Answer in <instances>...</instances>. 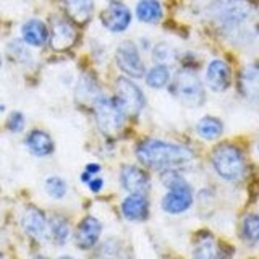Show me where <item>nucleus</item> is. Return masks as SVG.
Returning a JSON list of instances; mask_svg holds the SVG:
<instances>
[{
	"mask_svg": "<svg viewBox=\"0 0 259 259\" xmlns=\"http://www.w3.org/2000/svg\"><path fill=\"white\" fill-rule=\"evenodd\" d=\"M136 156L143 165L156 170H170L193 160V152L180 144L160 140H146L138 144Z\"/></svg>",
	"mask_w": 259,
	"mask_h": 259,
	"instance_id": "1",
	"label": "nucleus"
},
{
	"mask_svg": "<svg viewBox=\"0 0 259 259\" xmlns=\"http://www.w3.org/2000/svg\"><path fill=\"white\" fill-rule=\"evenodd\" d=\"M253 13L254 7L249 0H212L206 8L209 20L225 31L238 29Z\"/></svg>",
	"mask_w": 259,
	"mask_h": 259,
	"instance_id": "2",
	"label": "nucleus"
},
{
	"mask_svg": "<svg viewBox=\"0 0 259 259\" xmlns=\"http://www.w3.org/2000/svg\"><path fill=\"white\" fill-rule=\"evenodd\" d=\"M212 167L227 182H238L245 175L246 164L241 151L233 144H221L212 152Z\"/></svg>",
	"mask_w": 259,
	"mask_h": 259,
	"instance_id": "3",
	"label": "nucleus"
},
{
	"mask_svg": "<svg viewBox=\"0 0 259 259\" xmlns=\"http://www.w3.org/2000/svg\"><path fill=\"white\" fill-rule=\"evenodd\" d=\"M172 94L186 107H201L204 104L206 94L198 75L191 70H182L177 73L172 83Z\"/></svg>",
	"mask_w": 259,
	"mask_h": 259,
	"instance_id": "4",
	"label": "nucleus"
},
{
	"mask_svg": "<svg viewBox=\"0 0 259 259\" xmlns=\"http://www.w3.org/2000/svg\"><path fill=\"white\" fill-rule=\"evenodd\" d=\"M94 107V115L97 126L104 135H115L120 132L121 126L125 123L126 113L121 109L117 99H107V97H101L97 99Z\"/></svg>",
	"mask_w": 259,
	"mask_h": 259,
	"instance_id": "5",
	"label": "nucleus"
},
{
	"mask_svg": "<svg viewBox=\"0 0 259 259\" xmlns=\"http://www.w3.org/2000/svg\"><path fill=\"white\" fill-rule=\"evenodd\" d=\"M115 88H117L115 99L118 101V104L125 110L126 115H138L143 110L146 102L143 91L138 88V84L128 78H118Z\"/></svg>",
	"mask_w": 259,
	"mask_h": 259,
	"instance_id": "6",
	"label": "nucleus"
},
{
	"mask_svg": "<svg viewBox=\"0 0 259 259\" xmlns=\"http://www.w3.org/2000/svg\"><path fill=\"white\" fill-rule=\"evenodd\" d=\"M115 60H117L118 68L123 73H126L128 76H132V78L144 76V73H146L144 63L141 60V55L136 44H133L132 40H123V42L117 47Z\"/></svg>",
	"mask_w": 259,
	"mask_h": 259,
	"instance_id": "7",
	"label": "nucleus"
},
{
	"mask_svg": "<svg viewBox=\"0 0 259 259\" xmlns=\"http://www.w3.org/2000/svg\"><path fill=\"white\" fill-rule=\"evenodd\" d=\"M193 204V191L185 180L170 186L167 194L162 199V209L168 214H182Z\"/></svg>",
	"mask_w": 259,
	"mask_h": 259,
	"instance_id": "8",
	"label": "nucleus"
},
{
	"mask_svg": "<svg viewBox=\"0 0 259 259\" xmlns=\"http://www.w3.org/2000/svg\"><path fill=\"white\" fill-rule=\"evenodd\" d=\"M101 21L105 29L110 32H123L132 23V12L120 2L110 4L101 15Z\"/></svg>",
	"mask_w": 259,
	"mask_h": 259,
	"instance_id": "9",
	"label": "nucleus"
},
{
	"mask_svg": "<svg viewBox=\"0 0 259 259\" xmlns=\"http://www.w3.org/2000/svg\"><path fill=\"white\" fill-rule=\"evenodd\" d=\"M51 46L54 51L63 52L68 51L73 44L76 42V29L75 26L63 18H55L52 21V31H51Z\"/></svg>",
	"mask_w": 259,
	"mask_h": 259,
	"instance_id": "10",
	"label": "nucleus"
},
{
	"mask_svg": "<svg viewBox=\"0 0 259 259\" xmlns=\"http://www.w3.org/2000/svg\"><path fill=\"white\" fill-rule=\"evenodd\" d=\"M206 83L215 93H224L232 84V71L230 67L224 60L215 59L207 65L206 70Z\"/></svg>",
	"mask_w": 259,
	"mask_h": 259,
	"instance_id": "11",
	"label": "nucleus"
},
{
	"mask_svg": "<svg viewBox=\"0 0 259 259\" xmlns=\"http://www.w3.org/2000/svg\"><path fill=\"white\" fill-rule=\"evenodd\" d=\"M102 233V224L97 221L96 217L88 215L83 221L78 224L76 229V245L81 249H91L97 241H99V237Z\"/></svg>",
	"mask_w": 259,
	"mask_h": 259,
	"instance_id": "12",
	"label": "nucleus"
},
{
	"mask_svg": "<svg viewBox=\"0 0 259 259\" xmlns=\"http://www.w3.org/2000/svg\"><path fill=\"white\" fill-rule=\"evenodd\" d=\"M121 186L130 194H144L149 190V178L144 170L135 165H125L120 172Z\"/></svg>",
	"mask_w": 259,
	"mask_h": 259,
	"instance_id": "13",
	"label": "nucleus"
},
{
	"mask_svg": "<svg viewBox=\"0 0 259 259\" xmlns=\"http://www.w3.org/2000/svg\"><path fill=\"white\" fill-rule=\"evenodd\" d=\"M23 229L29 237L32 238H46V235L49 232V222L44 215L42 210H39L37 207H28L23 214Z\"/></svg>",
	"mask_w": 259,
	"mask_h": 259,
	"instance_id": "14",
	"label": "nucleus"
},
{
	"mask_svg": "<svg viewBox=\"0 0 259 259\" xmlns=\"http://www.w3.org/2000/svg\"><path fill=\"white\" fill-rule=\"evenodd\" d=\"M121 214L132 222H141L144 219H148L149 202L144 194H130L121 202Z\"/></svg>",
	"mask_w": 259,
	"mask_h": 259,
	"instance_id": "15",
	"label": "nucleus"
},
{
	"mask_svg": "<svg viewBox=\"0 0 259 259\" xmlns=\"http://www.w3.org/2000/svg\"><path fill=\"white\" fill-rule=\"evenodd\" d=\"M240 91L251 101H259V65H249L240 75Z\"/></svg>",
	"mask_w": 259,
	"mask_h": 259,
	"instance_id": "16",
	"label": "nucleus"
},
{
	"mask_svg": "<svg viewBox=\"0 0 259 259\" xmlns=\"http://www.w3.org/2000/svg\"><path fill=\"white\" fill-rule=\"evenodd\" d=\"M21 34L24 42L32 47H40L47 42L49 39V29L40 20H29L23 24Z\"/></svg>",
	"mask_w": 259,
	"mask_h": 259,
	"instance_id": "17",
	"label": "nucleus"
},
{
	"mask_svg": "<svg viewBox=\"0 0 259 259\" xmlns=\"http://www.w3.org/2000/svg\"><path fill=\"white\" fill-rule=\"evenodd\" d=\"M26 146H28V149L37 157H44V156H49V154L54 152L52 138L46 132H40V130H34V132H31L28 135Z\"/></svg>",
	"mask_w": 259,
	"mask_h": 259,
	"instance_id": "18",
	"label": "nucleus"
},
{
	"mask_svg": "<svg viewBox=\"0 0 259 259\" xmlns=\"http://www.w3.org/2000/svg\"><path fill=\"white\" fill-rule=\"evenodd\" d=\"M68 16L76 23H86L93 16L94 0H65Z\"/></svg>",
	"mask_w": 259,
	"mask_h": 259,
	"instance_id": "19",
	"label": "nucleus"
},
{
	"mask_svg": "<svg viewBox=\"0 0 259 259\" xmlns=\"http://www.w3.org/2000/svg\"><path fill=\"white\" fill-rule=\"evenodd\" d=\"M162 15H164V12H162V5L159 0H141L136 5V16L143 23H159L162 20Z\"/></svg>",
	"mask_w": 259,
	"mask_h": 259,
	"instance_id": "20",
	"label": "nucleus"
},
{
	"mask_svg": "<svg viewBox=\"0 0 259 259\" xmlns=\"http://www.w3.org/2000/svg\"><path fill=\"white\" fill-rule=\"evenodd\" d=\"M196 132L202 140L212 141L224 133V123L215 117H204L198 121Z\"/></svg>",
	"mask_w": 259,
	"mask_h": 259,
	"instance_id": "21",
	"label": "nucleus"
},
{
	"mask_svg": "<svg viewBox=\"0 0 259 259\" xmlns=\"http://www.w3.org/2000/svg\"><path fill=\"white\" fill-rule=\"evenodd\" d=\"M76 96L81 102H91L93 105L96 104L97 99H101V89L97 88L96 81L91 76H83L79 79V84L76 89Z\"/></svg>",
	"mask_w": 259,
	"mask_h": 259,
	"instance_id": "22",
	"label": "nucleus"
},
{
	"mask_svg": "<svg viewBox=\"0 0 259 259\" xmlns=\"http://www.w3.org/2000/svg\"><path fill=\"white\" fill-rule=\"evenodd\" d=\"M241 235L248 245H259V215L248 214L243 219Z\"/></svg>",
	"mask_w": 259,
	"mask_h": 259,
	"instance_id": "23",
	"label": "nucleus"
},
{
	"mask_svg": "<svg viewBox=\"0 0 259 259\" xmlns=\"http://www.w3.org/2000/svg\"><path fill=\"white\" fill-rule=\"evenodd\" d=\"M146 83L154 89H162L170 83V71L167 65H156L146 75Z\"/></svg>",
	"mask_w": 259,
	"mask_h": 259,
	"instance_id": "24",
	"label": "nucleus"
},
{
	"mask_svg": "<svg viewBox=\"0 0 259 259\" xmlns=\"http://www.w3.org/2000/svg\"><path fill=\"white\" fill-rule=\"evenodd\" d=\"M49 232H51L52 240L57 245H65L70 238V225L63 217H54L49 222Z\"/></svg>",
	"mask_w": 259,
	"mask_h": 259,
	"instance_id": "25",
	"label": "nucleus"
},
{
	"mask_svg": "<svg viewBox=\"0 0 259 259\" xmlns=\"http://www.w3.org/2000/svg\"><path fill=\"white\" fill-rule=\"evenodd\" d=\"M193 257L194 259H219V249L214 245V240L210 237H202L193 251Z\"/></svg>",
	"mask_w": 259,
	"mask_h": 259,
	"instance_id": "26",
	"label": "nucleus"
},
{
	"mask_svg": "<svg viewBox=\"0 0 259 259\" xmlns=\"http://www.w3.org/2000/svg\"><path fill=\"white\" fill-rule=\"evenodd\" d=\"M46 191L54 199H62L67 194V183L60 177H49L46 180Z\"/></svg>",
	"mask_w": 259,
	"mask_h": 259,
	"instance_id": "27",
	"label": "nucleus"
},
{
	"mask_svg": "<svg viewBox=\"0 0 259 259\" xmlns=\"http://www.w3.org/2000/svg\"><path fill=\"white\" fill-rule=\"evenodd\" d=\"M152 57H154V60L157 62V65H167L175 60V51L168 44L160 42L154 47Z\"/></svg>",
	"mask_w": 259,
	"mask_h": 259,
	"instance_id": "28",
	"label": "nucleus"
},
{
	"mask_svg": "<svg viewBox=\"0 0 259 259\" xmlns=\"http://www.w3.org/2000/svg\"><path fill=\"white\" fill-rule=\"evenodd\" d=\"M8 52H10V55L16 62H28L31 59V54L26 49V46L20 42V40H13V42L8 46Z\"/></svg>",
	"mask_w": 259,
	"mask_h": 259,
	"instance_id": "29",
	"label": "nucleus"
},
{
	"mask_svg": "<svg viewBox=\"0 0 259 259\" xmlns=\"http://www.w3.org/2000/svg\"><path fill=\"white\" fill-rule=\"evenodd\" d=\"M7 128L13 133H20L24 128V115L21 112H12L7 120Z\"/></svg>",
	"mask_w": 259,
	"mask_h": 259,
	"instance_id": "30",
	"label": "nucleus"
},
{
	"mask_svg": "<svg viewBox=\"0 0 259 259\" xmlns=\"http://www.w3.org/2000/svg\"><path fill=\"white\" fill-rule=\"evenodd\" d=\"M88 186H89V190H91L93 193H99L102 190V186H104V182H102V178H91V180L88 182Z\"/></svg>",
	"mask_w": 259,
	"mask_h": 259,
	"instance_id": "31",
	"label": "nucleus"
},
{
	"mask_svg": "<svg viewBox=\"0 0 259 259\" xmlns=\"http://www.w3.org/2000/svg\"><path fill=\"white\" fill-rule=\"evenodd\" d=\"M86 172L89 174V175H96V174H99L101 172V165L99 164H88L86 165Z\"/></svg>",
	"mask_w": 259,
	"mask_h": 259,
	"instance_id": "32",
	"label": "nucleus"
},
{
	"mask_svg": "<svg viewBox=\"0 0 259 259\" xmlns=\"http://www.w3.org/2000/svg\"><path fill=\"white\" fill-rule=\"evenodd\" d=\"M59 259H75V257H71V256H62V257H59Z\"/></svg>",
	"mask_w": 259,
	"mask_h": 259,
	"instance_id": "33",
	"label": "nucleus"
},
{
	"mask_svg": "<svg viewBox=\"0 0 259 259\" xmlns=\"http://www.w3.org/2000/svg\"><path fill=\"white\" fill-rule=\"evenodd\" d=\"M36 259H47V257H42V256H37Z\"/></svg>",
	"mask_w": 259,
	"mask_h": 259,
	"instance_id": "34",
	"label": "nucleus"
},
{
	"mask_svg": "<svg viewBox=\"0 0 259 259\" xmlns=\"http://www.w3.org/2000/svg\"><path fill=\"white\" fill-rule=\"evenodd\" d=\"M0 67H2V57H0Z\"/></svg>",
	"mask_w": 259,
	"mask_h": 259,
	"instance_id": "35",
	"label": "nucleus"
},
{
	"mask_svg": "<svg viewBox=\"0 0 259 259\" xmlns=\"http://www.w3.org/2000/svg\"><path fill=\"white\" fill-rule=\"evenodd\" d=\"M257 149H259V146H257Z\"/></svg>",
	"mask_w": 259,
	"mask_h": 259,
	"instance_id": "36",
	"label": "nucleus"
}]
</instances>
